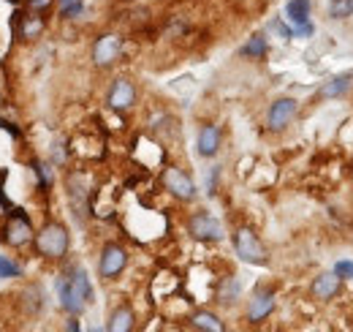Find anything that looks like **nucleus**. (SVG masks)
<instances>
[{
    "mask_svg": "<svg viewBox=\"0 0 353 332\" xmlns=\"http://www.w3.org/2000/svg\"><path fill=\"white\" fill-rule=\"evenodd\" d=\"M58 292H60V305L69 313H82L93 300V286H90V278L82 267L71 270L69 278L58 281Z\"/></svg>",
    "mask_w": 353,
    "mask_h": 332,
    "instance_id": "obj_1",
    "label": "nucleus"
},
{
    "mask_svg": "<svg viewBox=\"0 0 353 332\" xmlns=\"http://www.w3.org/2000/svg\"><path fill=\"white\" fill-rule=\"evenodd\" d=\"M36 250L47 259H63L69 250V229L63 224H47L36 235Z\"/></svg>",
    "mask_w": 353,
    "mask_h": 332,
    "instance_id": "obj_2",
    "label": "nucleus"
},
{
    "mask_svg": "<svg viewBox=\"0 0 353 332\" xmlns=\"http://www.w3.org/2000/svg\"><path fill=\"white\" fill-rule=\"evenodd\" d=\"M160 180H163V185H166V191H169L171 196H177V199H182V202L196 199V185H193V180H191L182 169L166 166L163 174H160Z\"/></svg>",
    "mask_w": 353,
    "mask_h": 332,
    "instance_id": "obj_3",
    "label": "nucleus"
},
{
    "mask_svg": "<svg viewBox=\"0 0 353 332\" xmlns=\"http://www.w3.org/2000/svg\"><path fill=\"white\" fill-rule=\"evenodd\" d=\"M234 248L236 256L247 264H267V250L261 246V240L250 232V229H239L236 237H234Z\"/></svg>",
    "mask_w": 353,
    "mask_h": 332,
    "instance_id": "obj_4",
    "label": "nucleus"
},
{
    "mask_svg": "<svg viewBox=\"0 0 353 332\" xmlns=\"http://www.w3.org/2000/svg\"><path fill=\"white\" fill-rule=\"evenodd\" d=\"M30 240H33V226H30L27 215H25L22 210H16V213L8 218L5 229H3V243L11 246V248H22V246L30 243Z\"/></svg>",
    "mask_w": 353,
    "mask_h": 332,
    "instance_id": "obj_5",
    "label": "nucleus"
},
{
    "mask_svg": "<svg viewBox=\"0 0 353 332\" xmlns=\"http://www.w3.org/2000/svg\"><path fill=\"white\" fill-rule=\"evenodd\" d=\"M120 52H123V38L114 36V33H106V36H101V38L95 41V47H93V60H95V66L106 69V66H112V63L120 58Z\"/></svg>",
    "mask_w": 353,
    "mask_h": 332,
    "instance_id": "obj_6",
    "label": "nucleus"
},
{
    "mask_svg": "<svg viewBox=\"0 0 353 332\" xmlns=\"http://www.w3.org/2000/svg\"><path fill=\"white\" fill-rule=\"evenodd\" d=\"M188 232H191L196 240H223V226H220V221L207 215V213H196V215L188 221Z\"/></svg>",
    "mask_w": 353,
    "mask_h": 332,
    "instance_id": "obj_7",
    "label": "nucleus"
},
{
    "mask_svg": "<svg viewBox=\"0 0 353 332\" xmlns=\"http://www.w3.org/2000/svg\"><path fill=\"white\" fill-rule=\"evenodd\" d=\"M125 264H128L125 248L109 243L106 248L101 250V275H104V278H117V275L125 270Z\"/></svg>",
    "mask_w": 353,
    "mask_h": 332,
    "instance_id": "obj_8",
    "label": "nucleus"
},
{
    "mask_svg": "<svg viewBox=\"0 0 353 332\" xmlns=\"http://www.w3.org/2000/svg\"><path fill=\"white\" fill-rule=\"evenodd\" d=\"M296 109H299V104L293 101V98H278L272 106H269V115H267V126L272 128V131H282L291 120H293V115H296Z\"/></svg>",
    "mask_w": 353,
    "mask_h": 332,
    "instance_id": "obj_9",
    "label": "nucleus"
},
{
    "mask_svg": "<svg viewBox=\"0 0 353 332\" xmlns=\"http://www.w3.org/2000/svg\"><path fill=\"white\" fill-rule=\"evenodd\" d=\"M106 101H109L112 109L125 112V109H131L136 104V87H134V82H128V80H117V82L112 84Z\"/></svg>",
    "mask_w": 353,
    "mask_h": 332,
    "instance_id": "obj_10",
    "label": "nucleus"
},
{
    "mask_svg": "<svg viewBox=\"0 0 353 332\" xmlns=\"http://www.w3.org/2000/svg\"><path fill=\"white\" fill-rule=\"evenodd\" d=\"M272 308H275V294L269 292V289H258L256 294H253V300H250V305H247V319L256 324V322H264L269 313H272Z\"/></svg>",
    "mask_w": 353,
    "mask_h": 332,
    "instance_id": "obj_11",
    "label": "nucleus"
},
{
    "mask_svg": "<svg viewBox=\"0 0 353 332\" xmlns=\"http://www.w3.org/2000/svg\"><path fill=\"white\" fill-rule=\"evenodd\" d=\"M351 82H353V71H345V74L332 77L329 82L321 87V98H343V95L348 93Z\"/></svg>",
    "mask_w": 353,
    "mask_h": 332,
    "instance_id": "obj_12",
    "label": "nucleus"
},
{
    "mask_svg": "<svg viewBox=\"0 0 353 332\" xmlns=\"http://www.w3.org/2000/svg\"><path fill=\"white\" fill-rule=\"evenodd\" d=\"M217 147H220V131H217V126H204L199 131V153L204 158H212L217 153Z\"/></svg>",
    "mask_w": 353,
    "mask_h": 332,
    "instance_id": "obj_13",
    "label": "nucleus"
},
{
    "mask_svg": "<svg viewBox=\"0 0 353 332\" xmlns=\"http://www.w3.org/2000/svg\"><path fill=\"white\" fill-rule=\"evenodd\" d=\"M340 292V275L334 272V275H318L315 278V283H313V294L318 297V300H329V297H334Z\"/></svg>",
    "mask_w": 353,
    "mask_h": 332,
    "instance_id": "obj_14",
    "label": "nucleus"
},
{
    "mask_svg": "<svg viewBox=\"0 0 353 332\" xmlns=\"http://www.w3.org/2000/svg\"><path fill=\"white\" fill-rule=\"evenodd\" d=\"M134 311L128 308V305H120L112 316H109V324H106V330L109 332H128L134 330Z\"/></svg>",
    "mask_w": 353,
    "mask_h": 332,
    "instance_id": "obj_15",
    "label": "nucleus"
},
{
    "mask_svg": "<svg viewBox=\"0 0 353 332\" xmlns=\"http://www.w3.org/2000/svg\"><path fill=\"white\" fill-rule=\"evenodd\" d=\"M191 324L196 327V330H207V332H223V322L210 313V311H199V313H193L191 316Z\"/></svg>",
    "mask_w": 353,
    "mask_h": 332,
    "instance_id": "obj_16",
    "label": "nucleus"
},
{
    "mask_svg": "<svg viewBox=\"0 0 353 332\" xmlns=\"http://www.w3.org/2000/svg\"><path fill=\"white\" fill-rule=\"evenodd\" d=\"M285 11H288V19H291L293 25L310 22V0H291V3L285 5Z\"/></svg>",
    "mask_w": 353,
    "mask_h": 332,
    "instance_id": "obj_17",
    "label": "nucleus"
},
{
    "mask_svg": "<svg viewBox=\"0 0 353 332\" xmlns=\"http://www.w3.org/2000/svg\"><path fill=\"white\" fill-rule=\"evenodd\" d=\"M41 33H44V19L41 16H25L22 19V30H19L22 38H38Z\"/></svg>",
    "mask_w": 353,
    "mask_h": 332,
    "instance_id": "obj_18",
    "label": "nucleus"
},
{
    "mask_svg": "<svg viewBox=\"0 0 353 332\" xmlns=\"http://www.w3.org/2000/svg\"><path fill=\"white\" fill-rule=\"evenodd\" d=\"M242 55H247V58H264V55H267V38H264V36H253V38L242 47Z\"/></svg>",
    "mask_w": 353,
    "mask_h": 332,
    "instance_id": "obj_19",
    "label": "nucleus"
},
{
    "mask_svg": "<svg viewBox=\"0 0 353 332\" xmlns=\"http://www.w3.org/2000/svg\"><path fill=\"white\" fill-rule=\"evenodd\" d=\"M329 14L332 19H345L353 14V0H332L329 3Z\"/></svg>",
    "mask_w": 353,
    "mask_h": 332,
    "instance_id": "obj_20",
    "label": "nucleus"
},
{
    "mask_svg": "<svg viewBox=\"0 0 353 332\" xmlns=\"http://www.w3.org/2000/svg\"><path fill=\"white\" fill-rule=\"evenodd\" d=\"M19 275H22V267L8 256H0V278H19Z\"/></svg>",
    "mask_w": 353,
    "mask_h": 332,
    "instance_id": "obj_21",
    "label": "nucleus"
},
{
    "mask_svg": "<svg viewBox=\"0 0 353 332\" xmlns=\"http://www.w3.org/2000/svg\"><path fill=\"white\" fill-rule=\"evenodd\" d=\"M334 272H337L343 281H345V278H353V261H337Z\"/></svg>",
    "mask_w": 353,
    "mask_h": 332,
    "instance_id": "obj_22",
    "label": "nucleus"
},
{
    "mask_svg": "<svg viewBox=\"0 0 353 332\" xmlns=\"http://www.w3.org/2000/svg\"><path fill=\"white\" fill-rule=\"evenodd\" d=\"M82 11H84V5H82V0H76V3H69V5L63 8V16L71 19V16H79Z\"/></svg>",
    "mask_w": 353,
    "mask_h": 332,
    "instance_id": "obj_23",
    "label": "nucleus"
},
{
    "mask_svg": "<svg viewBox=\"0 0 353 332\" xmlns=\"http://www.w3.org/2000/svg\"><path fill=\"white\" fill-rule=\"evenodd\" d=\"M36 166V171H38V177H41V185L47 188V185H52V174H49V169L44 164H33Z\"/></svg>",
    "mask_w": 353,
    "mask_h": 332,
    "instance_id": "obj_24",
    "label": "nucleus"
},
{
    "mask_svg": "<svg viewBox=\"0 0 353 332\" xmlns=\"http://www.w3.org/2000/svg\"><path fill=\"white\" fill-rule=\"evenodd\" d=\"M52 5V0H27V8L30 11H47Z\"/></svg>",
    "mask_w": 353,
    "mask_h": 332,
    "instance_id": "obj_25",
    "label": "nucleus"
},
{
    "mask_svg": "<svg viewBox=\"0 0 353 332\" xmlns=\"http://www.w3.org/2000/svg\"><path fill=\"white\" fill-rule=\"evenodd\" d=\"M293 36H313V25H310V22H304V25H296Z\"/></svg>",
    "mask_w": 353,
    "mask_h": 332,
    "instance_id": "obj_26",
    "label": "nucleus"
},
{
    "mask_svg": "<svg viewBox=\"0 0 353 332\" xmlns=\"http://www.w3.org/2000/svg\"><path fill=\"white\" fill-rule=\"evenodd\" d=\"M60 3H63V5H69V3H76V0H60Z\"/></svg>",
    "mask_w": 353,
    "mask_h": 332,
    "instance_id": "obj_27",
    "label": "nucleus"
}]
</instances>
